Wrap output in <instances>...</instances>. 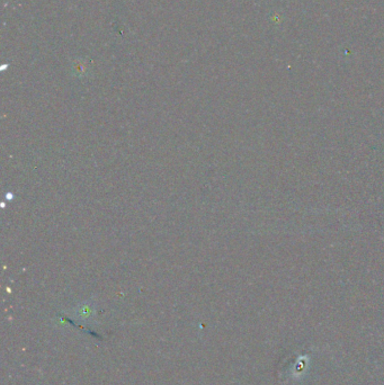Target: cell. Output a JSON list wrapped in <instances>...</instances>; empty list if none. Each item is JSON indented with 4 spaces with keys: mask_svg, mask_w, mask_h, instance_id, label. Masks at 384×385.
<instances>
[{
    "mask_svg": "<svg viewBox=\"0 0 384 385\" xmlns=\"http://www.w3.org/2000/svg\"><path fill=\"white\" fill-rule=\"evenodd\" d=\"M78 316L80 317L81 319L87 320V319H89L91 316H93V311H91V309L89 307H83L82 310L80 308V310L78 311Z\"/></svg>",
    "mask_w": 384,
    "mask_h": 385,
    "instance_id": "cell-1",
    "label": "cell"
}]
</instances>
